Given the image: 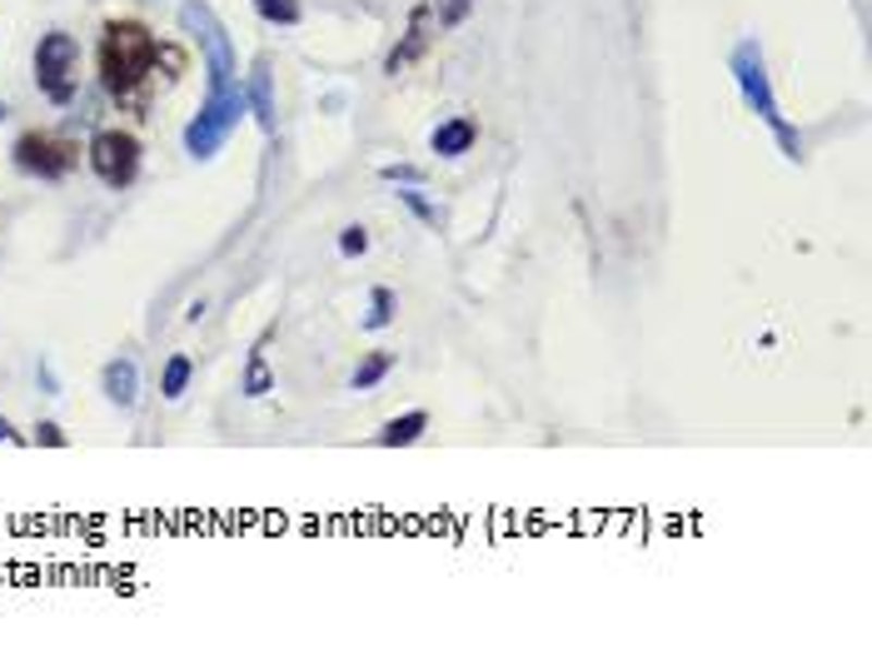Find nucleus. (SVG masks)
Masks as SVG:
<instances>
[{
	"instance_id": "nucleus-1",
	"label": "nucleus",
	"mask_w": 872,
	"mask_h": 647,
	"mask_svg": "<svg viewBox=\"0 0 872 647\" xmlns=\"http://www.w3.org/2000/svg\"><path fill=\"white\" fill-rule=\"evenodd\" d=\"M95 65H100V85L115 95L120 105H131V100H140V95L150 90L155 65H160V40H155L150 25H140V21H110L106 30H100V55H95Z\"/></svg>"
},
{
	"instance_id": "nucleus-2",
	"label": "nucleus",
	"mask_w": 872,
	"mask_h": 647,
	"mask_svg": "<svg viewBox=\"0 0 872 647\" xmlns=\"http://www.w3.org/2000/svg\"><path fill=\"white\" fill-rule=\"evenodd\" d=\"M728 75H733V85H738L742 105H748L767 129H773V140L783 145V154L798 165V160H802V140H798V129L788 125V115H783L778 95H773V80H767V65H763V46H758V36H742L738 46H733Z\"/></svg>"
},
{
	"instance_id": "nucleus-3",
	"label": "nucleus",
	"mask_w": 872,
	"mask_h": 647,
	"mask_svg": "<svg viewBox=\"0 0 872 647\" xmlns=\"http://www.w3.org/2000/svg\"><path fill=\"white\" fill-rule=\"evenodd\" d=\"M245 115H249V100H245V85L240 80H230L224 90H210L200 115L185 125V154H195V160L220 154V145L230 140V129H235Z\"/></svg>"
},
{
	"instance_id": "nucleus-4",
	"label": "nucleus",
	"mask_w": 872,
	"mask_h": 647,
	"mask_svg": "<svg viewBox=\"0 0 872 647\" xmlns=\"http://www.w3.org/2000/svg\"><path fill=\"white\" fill-rule=\"evenodd\" d=\"M30 71H36V90L46 95L50 105H71L75 90H81V75H75L81 71V40L71 30H46L36 40Z\"/></svg>"
},
{
	"instance_id": "nucleus-5",
	"label": "nucleus",
	"mask_w": 872,
	"mask_h": 647,
	"mask_svg": "<svg viewBox=\"0 0 872 647\" xmlns=\"http://www.w3.org/2000/svg\"><path fill=\"white\" fill-rule=\"evenodd\" d=\"M140 140L131 129H95L90 145H85V165L95 170V179L106 189H131L140 179Z\"/></svg>"
},
{
	"instance_id": "nucleus-6",
	"label": "nucleus",
	"mask_w": 872,
	"mask_h": 647,
	"mask_svg": "<svg viewBox=\"0 0 872 647\" xmlns=\"http://www.w3.org/2000/svg\"><path fill=\"white\" fill-rule=\"evenodd\" d=\"M180 25L200 40L205 71H210V90H224V85L235 80V46H230V30L220 25V15H214L205 0H185V5H180Z\"/></svg>"
},
{
	"instance_id": "nucleus-7",
	"label": "nucleus",
	"mask_w": 872,
	"mask_h": 647,
	"mask_svg": "<svg viewBox=\"0 0 872 647\" xmlns=\"http://www.w3.org/2000/svg\"><path fill=\"white\" fill-rule=\"evenodd\" d=\"M11 160L21 175H36V179H65L75 165H81V145L75 140H60L50 129H25L21 140L11 145Z\"/></svg>"
},
{
	"instance_id": "nucleus-8",
	"label": "nucleus",
	"mask_w": 872,
	"mask_h": 647,
	"mask_svg": "<svg viewBox=\"0 0 872 647\" xmlns=\"http://www.w3.org/2000/svg\"><path fill=\"white\" fill-rule=\"evenodd\" d=\"M434 11L429 5H414V15H409V30L400 36V46L390 50V60H384V75H394L400 80L404 71H409L414 60H425L429 55V46H434Z\"/></svg>"
},
{
	"instance_id": "nucleus-9",
	"label": "nucleus",
	"mask_w": 872,
	"mask_h": 647,
	"mask_svg": "<svg viewBox=\"0 0 872 647\" xmlns=\"http://www.w3.org/2000/svg\"><path fill=\"white\" fill-rule=\"evenodd\" d=\"M474 140H479V120H469V115H449L429 129V150H434L439 160H459V154H469Z\"/></svg>"
},
{
	"instance_id": "nucleus-10",
	"label": "nucleus",
	"mask_w": 872,
	"mask_h": 647,
	"mask_svg": "<svg viewBox=\"0 0 872 647\" xmlns=\"http://www.w3.org/2000/svg\"><path fill=\"white\" fill-rule=\"evenodd\" d=\"M240 85H245L249 115L260 120L265 135H274V75H270V60H265V55L255 60V65H249V75H245Z\"/></svg>"
},
{
	"instance_id": "nucleus-11",
	"label": "nucleus",
	"mask_w": 872,
	"mask_h": 647,
	"mask_svg": "<svg viewBox=\"0 0 872 647\" xmlns=\"http://www.w3.org/2000/svg\"><path fill=\"white\" fill-rule=\"evenodd\" d=\"M100 394L110 403H120V409H135V399H140V369H135L131 353H120V359H110L100 369Z\"/></svg>"
},
{
	"instance_id": "nucleus-12",
	"label": "nucleus",
	"mask_w": 872,
	"mask_h": 647,
	"mask_svg": "<svg viewBox=\"0 0 872 647\" xmlns=\"http://www.w3.org/2000/svg\"><path fill=\"white\" fill-rule=\"evenodd\" d=\"M425 434H429V413H425V409H414V413H400V419H390V424L374 434V444H379V448H409V444H419Z\"/></svg>"
},
{
	"instance_id": "nucleus-13",
	"label": "nucleus",
	"mask_w": 872,
	"mask_h": 647,
	"mask_svg": "<svg viewBox=\"0 0 872 647\" xmlns=\"http://www.w3.org/2000/svg\"><path fill=\"white\" fill-rule=\"evenodd\" d=\"M400 364V353L394 349H369L359 364H354V374H349V388H359V394H369L374 384H384L390 378V369Z\"/></svg>"
},
{
	"instance_id": "nucleus-14",
	"label": "nucleus",
	"mask_w": 872,
	"mask_h": 647,
	"mask_svg": "<svg viewBox=\"0 0 872 647\" xmlns=\"http://www.w3.org/2000/svg\"><path fill=\"white\" fill-rule=\"evenodd\" d=\"M240 394H245V399H265V394H274V369H270V359H265V339L249 349L245 378H240Z\"/></svg>"
},
{
	"instance_id": "nucleus-15",
	"label": "nucleus",
	"mask_w": 872,
	"mask_h": 647,
	"mask_svg": "<svg viewBox=\"0 0 872 647\" xmlns=\"http://www.w3.org/2000/svg\"><path fill=\"white\" fill-rule=\"evenodd\" d=\"M394 314H400V299H394V289H390V284H374V289H369V309H365V319H359V329H369V334L390 329Z\"/></svg>"
},
{
	"instance_id": "nucleus-16",
	"label": "nucleus",
	"mask_w": 872,
	"mask_h": 647,
	"mask_svg": "<svg viewBox=\"0 0 872 647\" xmlns=\"http://www.w3.org/2000/svg\"><path fill=\"white\" fill-rule=\"evenodd\" d=\"M189 378H195V359H189V353H170L165 369H160V394H165V399H180V394L189 388Z\"/></svg>"
},
{
	"instance_id": "nucleus-17",
	"label": "nucleus",
	"mask_w": 872,
	"mask_h": 647,
	"mask_svg": "<svg viewBox=\"0 0 872 647\" xmlns=\"http://www.w3.org/2000/svg\"><path fill=\"white\" fill-rule=\"evenodd\" d=\"M400 204H404V210H409L419 224H425V229H439V210L429 204L425 185H400Z\"/></svg>"
},
{
	"instance_id": "nucleus-18",
	"label": "nucleus",
	"mask_w": 872,
	"mask_h": 647,
	"mask_svg": "<svg viewBox=\"0 0 872 647\" xmlns=\"http://www.w3.org/2000/svg\"><path fill=\"white\" fill-rule=\"evenodd\" d=\"M255 11H260V21H270V25H299L305 21V5H299V0H255Z\"/></svg>"
},
{
	"instance_id": "nucleus-19",
	"label": "nucleus",
	"mask_w": 872,
	"mask_h": 647,
	"mask_svg": "<svg viewBox=\"0 0 872 647\" xmlns=\"http://www.w3.org/2000/svg\"><path fill=\"white\" fill-rule=\"evenodd\" d=\"M474 5H479V0H429V11H434L439 30H454V25H464Z\"/></svg>"
},
{
	"instance_id": "nucleus-20",
	"label": "nucleus",
	"mask_w": 872,
	"mask_h": 647,
	"mask_svg": "<svg viewBox=\"0 0 872 647\" xmlns=\"http://www.w3.org/2000/svg\"><path fill=\"white\" fill-rule=\"evenodd\" d=\"M365 249H369V229H365V224H344V229H340V254L344 259H359Z\"/></svg>"
},
{
	"instance_id": "nucleus-21",
	"label": "nucleus",
	"mask_w": 872,
	"mask_h": 647,
	"mask_svg": "<svg viewBox=\"0 0 872 647\" xmlns=\"http://www.w3.org/2000/svg\"><path fill=\"white\" fill-rule=\"evenodd\" d=\"M379 179H390V185H425V170L419 165H379Z\"/></svg>"
},
{
	"instance_id": "nucleus-22",
	"label": "nucleus",
	"mask_w": 872,
	"mask_h": 647,
	"mask_svg": "<svg viewBox=\"0 0 872 647\" xmlns=\"http://www.w3.org/2000/svg\"><path fill=\"white\" fill-rule=\"evenodd\" d=\"M30 438H36V444H46V448H65V444H71V438H65V428L50 424V419H40L36 434H30Z\"/></svg>"
},
{
	"instance_id": "nucleus-23",
	"label": "nucleus",
	"mask_w": 872,
	"mask_h": 647,
	"mask_svg": "<svg viewBox=\"0 0 872 647\" xmlns=\"http://www.w3.org/2000/svg\"><path fill=\"white\" fill-rule=\"evenodd\" d=\"M36 378H40V388H46V394H60V378H56V369H50V364H46V359H40Z\"/></svg>"
},
{
	"instance_id": "nucleus-24",
	"label": "nucleus",
	"mask_w": 872,
	"mask_h": 647,
	"mask_svg": "<svg viewBox=\"0 0 872 647\" xmlns=\"http://www.w3.org/2000/svg\"><path fill=\"white\" fill-rule=\"evenodd\" d=\"M0 444H25V434H15L11 419H0Z\"/></svg>"
}]
</instances>
